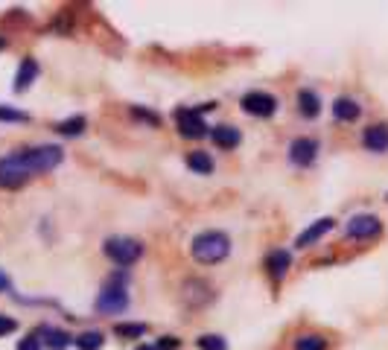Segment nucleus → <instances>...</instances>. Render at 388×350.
<instances>
[{
    "label": "nucleus",
    "instance_id": "2eb2a0df",
    "mask_svg": "<svg viewBox=\"0 0 388 350\" xmlns=\"http://www.w3.org/2000/svg\"><path fill=\"white\" fill-rule=\"evenodd\" d=\"M36 76H38V61L32 59V56H27V59L21 61L18 73H15V91H27L32 82H36Z\"/></svg>",
    "mask_w": 388,
    "mask_h": 350
},
{
    "label": "nucleus",
    "instance_id": "5701e85b",
    "mask_svg": "<svg viewBox=\"0 0 388 350\" xmlns=\"http://www.w3.org/2000/svg\"><path fill=\"white\" fill-rule=\"evenodd\" d=\"M196 347L199 350H228V342H225L222 336H216V333H207V336L196 339Z\"/></svg>",
    "mask_w": 388,
    "mask_h": 350
},
{
    "label": "nucleus",
    "instance_id": "6ab92c4d",
    "mask_svg": "<svg viewBox=\"0 0 388 350\" xmlns=\"http://www.w3.org/2000/svg\"><path fill=\"white\" fill-rule=\"evenodd\" d=\"M103 342H105V336H103L100 330H85L82 336H76V339H73V344H76L79 350H100Z\"/></svg>",
    "mask_w": 388,
    "mask_h": 350
},
{
    "label": "nucleus",
    "instance_id": "20e7f679",
    "mask_svg": "<svg viewBox=\"0 0 388 350\" xmlns=\"http://www.w3.org/2000/svg\"><path fill=\"white\" fill-rule=\"evenodd\" d=\"M210 108H214V105H202V108H175L172 120H175V126H179L181 138H187V140H199V138L207 135L210 126L204 123L202 111H210Z\"/></svg>",
    "mask_w": 388,
    "mask_h": 350
},
{
    "label": "nucleus",
    "instance_id": "cd10ccee",
    "mask_svg": "<svg viewBox=\"0 0 388 350\" xmlns=\"http://www.w3.org/2000/svg\"><path fill=\"white\" fill-rule=\"evenodd\" d=\"M181 347V339H175V336H164L158 342V350H179Z\"/></svg>",
    "mask_w": 388,
    "mask_h": 350
},
{
    "label": "nucleus",
    "instance_id": "7c9ffc66",
    "mask_svg": "<svg viewBox=\"0 0 388 350\" xmlns=\"http://www.w3.org/2000/svg\"><path fill=\"white\" fill-rule=\"evenodd\" d=\"M135 350H158L155 344H140V347H135Z\"/></svg>",
    "mask_w": 388,
    "mask_h": 350
},
{
    "label": "nucleus",
    "instance_id": "2f4dec72",
    "mask_svg": "<svg viewBox=\"0 0 388 350\" xmlns=\"http://www.w3.org/2000/svg\"><path fill=\"white\" fill-rule=\"evenodd\" d=\"M3 47H6V41H3V38H0V50H3Z\"/></svg>",
    "mask_w": 388,
    "mask_h": 350
},
{
    "label": "nucleus",
    "instance_id": "1a4fd4ad",
    "mask_svg": "<svg viewBox=\"0 0 388 350\" xmlns=\"http://www.w3.org/2000/svg\"><path fill=\"white\" fill-rule=\"evenodd\" d=\"M239 105L251 117H271L274 111H278V99H274L271 94H263V91H251V94H246L239 99Z\"/></svg>",
    "mask_w": 388,
    "mask_h": 350
},
{
    "label": "nucleus",
    "instance_id": "7ed1b4c3",
    "mask_svg": "<svg viewBox=\"0 0 388 350\" xmlns=\"http://www.w3.org/2000/svg\"><path fill=\"white\" fill-rule=\"evenodd\" d=\"M126 280H128V272H117L105 280V286L96 298V312L103 315H114V312H123L128 307V292H126Z\"/></svg>",
    "mask_w": 388,
    "mask_h": 350
},
{
    "label": "nucleus",
    "instance_id": "b1692460",
    "mask_svg": "<svg viewBox=\"0 0 388 350\" xmlns=\"http://www.w3.org/2000/svg\"><path fill=\"white\" fill-rule=\"evenodd\" d=\"M143 333H147V324H114V336H123V339H140Z\"/></svg>",
    "mask_w": 388,
    "mask_h": 350
},
{
    "label": "nucleus",
    "instance_id": "4468645a",
    "mask_svg": "<svg viewBox=\"0 0 388 350\" xmlns=\"http://www.w3.org/2000/svg\"><path fill=\"white\" fill-rule=\"evenodd\" d=\"M359 114H362V108L357 105V99H350V96H338L333 103V117H336V120H342V123L359 120Z\"/></svg>",
    "mask_w": 388,
    "mask_h": 350
},
{
    "label": "nucleus",
    "instance_id": "a211bd4d",
    "mask_svg": "<svg viewBox=\"0 0 388 350\" xmlns=\"http://www.w3.org/2000/svg\"><path fill=\"white\" fill-rule=\"evenodd\" d=\"M187 166H190V170L196 173V175H210L216 163H214V158H210L207 152H190V155H187Z\"/></svg>",
    "mask_w": 388,
    "mask_h": 350
},
{
    "label": "nucleus",
    "instance_id": "423d86ee",
    "mask_svg": "<svg viewBox=\"0 0 388 350\" xmlns=\"http://www.w3.org/2000/svg\"><path fill=\"white\" fill-rule=\"evenodd\" d=\"M29 181V173L21 166V161L15 155L0 158V187L3 190H18Z\"/></svg>",
    "mask_w": 388,
    "mask_h": 350
},
{
    "label": "nucleus",
    "instance_id": "c85d7f7f",
    "mask_svg": "<svg viewBox=\"0 0 388 350\" xmlns=\"http://www.w3.org/2000/svg\"><path fill=\"white\" fill-rule=\"evenodd\" d=\"M15 327H18V321H15V319H6V315H0V336H6V333H12Z\"/></svg>",
    "mask_w": 388,
    "mask_h": 350
},
{
    "label": "nucleus",
    "instance_id": "bb28decb",
    "mask_svg": "<svg viewBox=\"0 0 388 350\" xmlns=\"http://www.w3.org/2000/svg\"><path fill=\"white\" fill-rule=\"evenodd\" d=\"M18 350H41V342H38V333H32V336L21 339V342H18Z\"/></svg>",
    "mask_w": 388,
    "mask_h": 350
},
{
    "label": "nucleus",
    "instance_id": "473e14b6",
    "mask_svg": "<svg viewBox=\"0 0 388 350\" xmlns=\"http://www.w3.org/2000/svg\"><path fill=\"white\" fill-rule=\"evenodd\" d=\"M385 198H388V196H385Z\"/></svg>",
    "mask_w": 388,
    "mask_h": 350
},
{
    "label": "nucleus",
    "instance_id": "f257e3e1",
    "mask_svg": "<svg viewBox=\"0 0 388 350\" xmlns=\"http://www.w3.org/2000/svg\"><path fill=\"white\" fill-rule=\"evenodd\" d=\"M190 251H193V260L196 263L214 265L231 254V240H228V233H222V231H202L193 237Z\"/></svg>",
    "mask_w": 388,
    "mask_h": 350
},
{
    "label": "nucleus",
    "instance_id": "6e6552de",
    "mask_svg": "<svg viewBox=\"0 0 388 350\" xmlns=\"http://www.w3.org/2000/svg\"><path fill=\"white\" fill-rule=\"evenodd\" d=\"M181 298L190 307H207L210 301H214V286L202 277H187L184 286H181Z\"/></svg>",
    "mask_w": 388,
    "mask_h": 350
},
{
    "label": "nucleus",
    "instance_id": "9d476101",
    "mask_svg": "<svg viewBox=\"0 0 388 350\" xmlns=\"http://www.w3.org/2000/svg\"><path fill=\"white\" fill-rule=\"evenodd\" d=\"M318 158V143L313 138H298L289 143V163L295 166H310Z\"/></svg>",
    "mask_w": 388,
    "mask_h": 350
},
{
    "label": "nucleus",
    "instance_id": "4be33fe9",
    "mask_svg": "<svg viewBox=\"0 0 388 350\" xmlns=\"http://www.w3.org/2000/svg\"><path fill=\"white\" fill-rule=\"evenodd\" d=\"M295 350H327V339L315 336V333H306V336L295 342Z\"/></svg>",
    "mask_w": 388,
    "mask_h": 350
},
{
    "label": "nucleus",
    "instance_id": "393cba45",
    "mask_svg": "<svg viewBox=\"0 0 388 350\" xmlns=\"http://www.w3.org/2000/svg\"><path fill=\"white\" fill-rule=\"evenodd\" d=\"M27 120H29V114L9 108V105H0V123H27Z\"/></svg>",
    "mask_w": 388,
    "mask_h": 350
},
{
    "label": "nucleus",
    "instance_id": "412c9836",
    "mask_svg": "<svg viewBox=\"0 0 388 350\" xmlns=\"http://www.w3.org/2000/svg\"><path fill=\"white\" fill-rule=\"evenodd\" d=\"M44 336H47V347H50V350H64L73 342V336H70V333H64V330H44Z\"/></svg>",
    "mask_w": 388,
    "mask_h": 350
},
{
    "label": "nucleus",
    "instance_id": "f03ea898",
    "mask_svg": "<svg viewBox=\"0 0 388 350\" xmlns=\"http://www.w3.org/2000/svg\"><path fill=\"white\" fill-rule=\"evenodd\" d=\"M15 158L21 161V166L32 175H41V173H50L61 163V149L53 146V143H44V146H32V149H21V152H15Z\"/></svg>",
    "mask_w": 388,
    "mask_h": 350
},
{
    "label": "nucleus",
    "instance_id": "c756f323",
    "mask_svg": "<svg viewBox=\"0 0 388 350\" xmlns=\"http://www.w3.org/2000/svg\"><path fill=\"white\" fill-rule=\"evenodd\" d=\"M6 289H12V280L6 272H0V292H6Z\"/></svg>",
    "mask_w": 388,
    "mask_h": 350
},
{
    "label": "nucleus",
    "instance_id": "aec40b11",
    "mask_svg": "<svg viewBox=\"0 0 388 350\" xmlns=\"http://www.w3.org/2000/svg\"><path fill=\"white\" fill-rule=\"evenodd\" d=\"M56 131L59 135H64V138H76V135H82L85 131V117H68V120H61V123H56Z\"/></svg>",
    "mask_w": 388,
    "mask_h": 350
},
{
    "label": "nucleus",
    "instance_id": "ddd939ff",
    "mask_svg": "<svg viewBox=\"0 0 388 350\" xmlns=\"http://www.w3.org/2000/svg\"><path fill=\"white\" fill-rule=\"evenodd\" d=\"M289 265H292V254L283 251V248H274V251L266 257V269H269L271 280H281L289 272Z\"/></svg>",
    "mask_w": 388,
    "mask_h": 350
},
{
    "label": "nucleus",
    "instance_id": "f3484780",
    "mask_svg": "<svg viewBox=\"0 0 388 350\" xmlns=\"http://www.w3.org/2000/svg\"><path fill=\"white\" fill-rule=\"evenodd\" d=\"M298 108H301V114L306 117V120H313V117H318V111H321V99H318V94L304 88V91L298 94Z\"/></svg>",
    "mask_w": 388,
    "mask_h": 350
},
{
    "label": "nucleus",
    "instance_id": "39448f33",
    "mask_svg": "<svg viewBox=\"0 0 388 350\" xmlns=\"http://www.w3.org/2000/svg\"><path fill=\"white\" fill-rule=\"evenodd\" d=\"M103 251H105L108 260H114L117 265L126 269V265H135L140 260L143 245L137 240H132V237H111V240L103 242Z\"/></svg>",
    "mask_w": 388,
    "mask_h": 350
},
{
    "label": "nucleus",
    "instance_id": "0eeeda50",
    "mask_svg": "<svg viewBox=\"0 0 388 350\" xmlns=\"http://www.w3.org/2000/svg\"><path fill=\"white\" fill-rule=\"evenodd\" d=\"M380 233H382V222L374 213H359L348 222V237L350 240H374V237H380Z\"/></svg>",
    "mask_w": 388,
    "mask_h": 350
},
{
    "label": "nucleus",
    "instance_id": "9b49d317",
    "mask_svg": "<svg viewBox=\"0 0 388 350\" xmlns=\"http://www.w3.org/2000/svg\"><path fill=\"white\" fill-rule=\"evenodd\" d=\"M333 225H336V219H330V216H324V219H318V222H313L310 228H306L301 237L295 240V248H310V245H315L318 240H324L327 233L333 231Z\"/></svg>",
    "mask_w": 388,
    "mask_h": 350
},
{
    "label": "nucleus",
    "instance_id": "dca6fc26",
    "mask_svg": "<svg viewBox=\"0 0 388 350\" xmlns=\"http://www.w3.org/2000/svg\"><path fill=\"white\" fill-rule=\"evenodd\" d=\"M210 138H214V143L219 146V149H237L239 146V129H234V126H214L210 129Z\"/></svg>",
    "mask_w": 388,
    "mask_h": 350
},
{
    "label": "nucleus",
    "instance_id": "a878e982",
    "mask_svg": "<svg viewBox=\"0 0 388 350\" xmlns=\"http://www.w3.org/2000/svg\"><path fill=\"white\" fill-rule=\"evenodd\" d=\"M132 117H137V120H143V123H149V126H161V117L155 114V111H147L143 105H132Z\"/></svg>",
    "mask_w": 388,
    "mask_h": 350
},
{
    "label": "nucleus",
    "instance_id": "f8f14e48",
    "mask_svg": "<svg viewBox=\"0 0 388 350\" xmlns=\"http://www.w3.org/2000/svg\"><path fill=\"white\" fill-rule=\"evenodd\" d=\"M362 143H365V149H371V152H385L388 149V126L385 123L368 126L362 131Z\"/></svg>",
    "mask_w": 388,
    "mask_h": 350
}]
</instances>
